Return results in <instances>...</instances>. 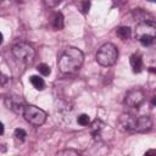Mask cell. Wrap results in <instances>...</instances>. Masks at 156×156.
<instances>
[{
	"label": "cell",
	"mask_w": 156,
	"mask_h": 156,
	"mask_svg": "<svg viewBox=\"0 0 156 156\" xmlns=\"http://www.w3.org/2000/svg\"><path fill=\"white\" fill-rule=\"evenodd\" d=\"M135 37L144 46H149L155 40V22H140L136 24Z\"/></svg>",
	"instance_id": "cell-5"
},
{
	"label": "cell",
	"mask_w": 156,
	"mask_h": 156,
	"mask_svg": "<svg viewBox=\"0 0 156 156\" xmlns=\"http://www.w3.org/2000/svg\"><path fill=\"white\" fill-rule=\"evenodd\" d=\"M83 62H84L83 52L77 48L69 46L60 55L58 61H57V66L62 73L69 74V73L77 72L82 67Z\"/></svg>",
	"instance_id": "cell-1"
},
{
	"label": "cell",
	"mask_w": 156,
	"mask_h": 156,
	"mask_svg": "<svg viewBox=\"0 0 156 156\" xmlns=\"http://www.w3.org/2000/svg\"><path fill=\"white\" fill-rule=\"evenodd\" d=\"M13 136L16 138V140L23 141V140L26 139V136H27V133H26V130H24V129H22V128H17V129H15Z\"/></svg>",
	"instance_id": "cell-16"
},
{
	"label": "cell",
	"mask_w": 156,
	"mask_h": 156,
	"mask_svg": "<svg viewBox=\"0 0 156 156\" xmlns=\"http://www.w3.org/2000/svg\"><path fill=\"white\" fill-rule=\"evenodd\" d=\"M50 23H51V27L55 29V30H61L65 26V21H63V16L61 12L56 11L54 12L51 16H50Z\"/></svg>",
	"instance_id": "cell-9"
},
{
	"label": "cell",
	"mask_w": 156,
	"mask_h": 156,
	"mask_svg": "<svg viewBox=\"0 0 156 156\" xmlns=\"http://www.w3.org/2000/svg\"><path fill=\"white\" fill-rule=\"evenodd\" d=\"M22 115L28 123H30L32 126H35V127L41 126L46 121L45 111H43L41 108H39L34 105H24Z\"/></svg>",
	"instance_id": "cell-6"
},
{
	"label": "cell",
	"mask_w": 156,
	"mask_h": 156,
	"mask_svg": "<svg viewBox=\"0 0 156 156\" xmlns=\"http://www.w3.org/2000/svg\"><path fill=\"white\" fill-rule=\"evenodd\" d=\"M129 63H130V67H132L134 73L141 72V69H143V58L139 54H133L129 58Z\"/></svg>",
	"instance_id": "cell-11"
},
{
	"label": "cell",
	"mask_w": 156,
	"mask_h": 156,
	"mask_svg": "<svg viewBox=\"0 0 156 156\" xmlns=\"http://www.w3.org/2000/svg\"><path fill=\"white\" fill-rule=\"evenodd\" d=\"M145 101V94L141 89H132L127 93L124 98V104L132 108H139V106Z\"/></svg>",
	"instance_id": "cell-8"
},
{
	"label": "cell",
	"mask_w": 156,
	"mask_h": 156,
	"mask_svg": "<svg viewBox=\"0 0 156 156\" xmlns=\"http://www.w3.org/2000/svg\"><path fill=\"white\" fill-rule=\"evenodd\" d=\"M77 122H78V124H80L82 127H87V126H89V124H90L89 115H87V113H82L80 116H78Z\"/></svg>",
	"instance_id": "cell-15"
},
{
	"label": "cell",
	"mask_w": 156,
	"mask_h": 156,
	"mask_svg": "<svg viewBox=\"0 0 156 156\" xmlns=\"http://www.w3.org/2000/svg\"><path fill=\"white\" fill-rule=\"evenodd\" d=\"M133 17H134V20H135L138 23H140V22H155L152 15H150V13L143 11L141 9L134 10V11H133Z\"/></svg>",
	"instance_id": "cell-10"
},
{
	"label": "cell",
	"mask_w": 156,
	"mask_h": 156,
	"mask_svg": "<svg viewBox=\"0 0 156 156\" xmlns=\"http://www.w3.org/2000/svg\"><path fill=\"white\" fill-rule=\"evenodd\" d=\"M7 82H9V77L0 72V87H4Z\"/></svg>",
	"instance_id": "cell-20"
},
{
	"label": "cell",
	"mask_w": 156,
	"mask_h": 156,
	"mask_svg": "<svg viewBox=\"0 0 156 156\" xmlns=\"http://www.w3.org/2000/svg\"><path fill=\"white\" fill-rule=\"evenodd\" d=\"M149 1H151V2H155V1H156V0H149Z\"/></svg>",
	"instance_id": "cell-24"
},
{
	"label": "cell",
	"mask_w": 156,
	"mask_h": 156,
	"mask_svg": "<svg viewBox=\"0 0 156 156\" xmlns=\"http://www.w3.org/2000/svg\"><path fill=\"white\" fill-rule=\"evenodd\" d=\"M117 57H118L117 48L111 43L104 44L96 52V62L104 67L115 65V62L117 61Z\"/></svg>",
	"instance_id": "cell-3"
},
{
	"label": "cell",
	"mask_w": 156,
	"mask_h": 156,
	"mask_svg": "<svg viewBox=\"0 0 156 156\" xmlns=\"http://www.w3.org/2000/svg\"><path fill=\"white\" fill-rule=\"evenodd\" d=\"M44 1V5L49 9H52V7H56L62 0H43Z\"/></svg>",
	"instance_id": "cell-18"
},
{
	"label": "cell",
	"mask_w": 156,
	"mask_h": 156,
	"mask_svg": "<svg viewBox=\"0 0 156 156\" xmlns=\"http://www.w3.org/2000/svg\"><path fill=\"white\" fill-rule=\"evenodd\" d=\"M4 130H5V127H4V124L0 122V135L4 134Z\"/></svg>",
	"instance_id": "cell-21"
},
{
	"label": "cell",
	"mask_w": 156,
	"mask_h": 156,
	"mask_svg": "<svg viewBox=\"0 0 156 156\" xmlns=\"http://www.w3.org/2000/svg\"><path fill=\"white\" fill-rule=\"evenodd\" d=\"M37 69H38V72H39L41 76H44V77H48V76L51 73V69H50V67H49L46 63H39L38 67H37Z\"/></svg>",
	"instance_id": "cell-14"
},
{
	"label": "cell",
	"mask_w": 156,
	"mask_h": 156,
	"mask_svg": "<svg viewBox=\"0 0 156 156\" xmlns=\"http://www.w3.org/2000/svg\"><path fill=\"white\" fill-rule=\"evenodd\" d=\"M29 82H30V84H32L37 90H43V89L45 88V82H44V79H43L41 77H39V76H32V77L29 78Z\"/></svg>",
	"instance_id": "cell-13"
},
{
	"label": "cell",
	"mask_w": 156,
	"mask_h": 156,
	"mask_svg": "<svg viewBox=\"0 0 156 156\" xmlns=\"http://www.w3.org/2000/svg\"><path fill=\"white\" fill-rule=\"evenodd\" d=\"M113 2H116L117 5H123L126 2V0H113Z\"/></svg>",
	"instance_id": "cell-22"
},
{
	"label": "cell",
	"mask_w": 156,
	"mask_h": 156,
	"mask_svg": "<svg viewBox=\"0 0 156 156\" xmlns=\"http://www.w3.org/2000/svg\"><path fill=\"white\" fill-rule=\"evenodd\" d=\"M1 1H4V0H0V2H1Z\"/></svg>",
	"instance_id": "cell-25"
},
{
	"label": "cell",
	"mask_w": 156,
	"mask_h": 156,
	"mask_svg": "<svg viewBox=\"0 0 156 156\" xmlns=\"http://www.w3.org/2000/svg\"><path fill=\"white\" fill-rule=\"evenodd\" d=\"M79 6H80L82 12L83 13H87L89 11V7H90V0H82L80 4H79Z\"/></svg>",
	"instance_id": "cell-17"
},
{
	"label": "cell",
	"mask_w": 156,
	"mask_h": 156,
	"mask_svg": "<svg viewBox=\"0 0 156 156\" xmlns=\"http://www.w3.org/2000/svg\"><path fill=\"white\" fill-rule=\"evenodd\" d=\"M121 129L126 132H146L152 127V121L147 116H133L129 113H122L118 121Z\"/></svg>",
	"instance_id": "cell-2"
},
{
	"label": "cell",
	"mask_w": 156,
	"mask_h": 156,
	"mask_svg": "<svg viewBox=\"0 0 156 156\" xmlns=\"http://www.w3.org/2000/svg\"><path fill=\"white\" fill-rule=\"evenodd\" d=\"M11 52H12V56L18 62L24 65H30L35 57V50L28 43H17L16 45H13Z\"/></svg>",
	"instance_id": "cell-4"
},
{
	"label": "cell",
	"mask_w": 156,
	"mask_h": 156,
	"mask_svg": "<svg viewBox=\"0 0 156 156\" xmlns=\"http://www.w3.org/2000/svg\"><path fill=\"white\" fill-rule=\"evenodd\" d=\"M2 41H4V37H2V34L0 33V44H2Z\"/></svg>",
	"instance_id": "cell-23"
},
{
	"label": "cell",
	"mask_w": 156,
	"mask_h": 156,
	"mask_svg": "<svg viewBox=\"0 0 156 156\" xmlns=\"http://www.w3.org/2000/svg\"><path fill=\"white\" fill-rule=\"evenodd\" d=\"M89 126H90V133H91V135L94 136V139H96V140H99V141L106 140L107 136H108L107 132H111L110 127H108L107 124H105V123H104L102 121H100V119L93 121Z\"/></svg>",
	"instance_id": "cell-7"
},
{
	"label": "cell",
	"mask_w": 156,
	"mask_h": 156,
	"mask_svg": "<svg viewBox=\"0 0 156 156\" xmlns=\"http://www.w3.org/2000/svg\"><path fill=\"white\" fill-rule=\"evenodd\" d=\"M116 34H117V37H118L119 39L127 40V39H129L130 35H132V29H130L128 26H121V27H118V28L116 29Z\"/></svg>",
	"instance_id": "cell-12"
},
{
	"label": "cell",
	"mask_w": 156,
	"mask_h": 156,
	"mask_svg": "<svg viewBox=\"0 0 156 156\" xmlns=\"http://www.w3.org/2000/svg\"><path fill=\"white\" fill-rule=\"evenodd\" d=\"M57 155H72V156H78L79 152L76 151V150H72V149H68V150H61L57 152Z\"/></svg>",
	"instance_id": "cell-19"
}]
</instances>
